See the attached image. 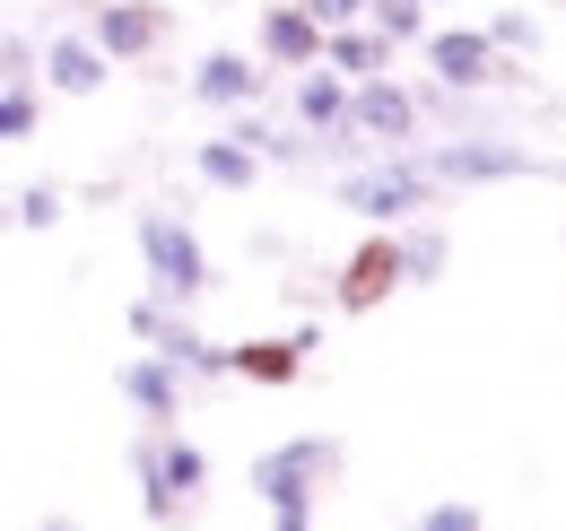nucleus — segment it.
<instances>
[{
    "label": "nucleus",
    "mask_w": 566,
    "mask_h": 531,
    "mask_svg": "<svg viewBox=\"0 0 566 531\" xmlns=\"http://www.w3.org/2000/svg\"><path fill=\"white\" fill-rule=\"evenodd\" d=\"M296 9H305L314 27H357V18H366V0H296Z\"/></svg>",
    "instance_id": "5701e85b"
},
{
    "label": "nucleus",
    "mask_w": 566,
    "mask_h": 531,
    "mask_svg": "<svg viewBox=\"0 0 566 531\" xmlns=\"http://www.w3.org/2000/svg\"><path fill=\"white\" fill-rule=\"evenodd\" d=\"M253 62L262 70H314L323 62V27H314L296 0H262V18H253Z\"/></svg>",
    "instance_id": "9d476101"
},
{
    "label": "nucleus",
    "mask_w": 566,
    "mask_h": 531,
    "mask_svg": "<svg viewBox=\"0 0 566 531\" xmlns=\"http://www.w3.org/2000/svg\"><path fill=\"white\" fill-rule=\"evenodd\" d=\"M140 270H148V296H157V305H175V314H192V305L218 288L201 236H192L175 209H140Z\"/></svg>",
    "instance_id": "39448f33"
},
{
    "label": "nucleus",
    "mask_w": 566,
    "mask_h": 531,
    "mask_svg": "<svg viewBox=\"0 0 566 531\" xmlns=\"http://www.w3.org/2000/svg\"><path fill=\"white\" fill-rule=\"evenodd\" d=\"M444 200V184L419 166V148H401V157H366V166H340V209H349L366 236H392V227H410Z\"/></svg>",
    "instance_id": "f257e3e1"
},
{
    "label": "nucleus",
    "mask_w": 566,
    "mask_h": 531,
    "mask_svg": "<svg viewBox=\"0 0 566 531\" xmlns=\"http://www.w3.org/2000/svg\"><path fill=\"white\" fill-rule=\"evenodd\" d=\"M349 132L366 139V157H401L419 148V105H410V79L375 70V79H349Z\"/></svg>",
    "instance_id": "6e6552de"
},
{
    "label": "nucleus",
    "mask_w": 566,
    "mask_h": 531,
    "mask_svg": "<svg viewBox=\"0 0 566 531\" xmlns=\"http://www.w3.org/2000/svg\"><path fill=\"white\" fill-rule=\"evenodd\" d=\"M392 288H401V262H392V236H366V244H357L349 262H340V288H332V296H340V314H366V305H384Z\"/></svg>",
    "instance_id": "ddd939ff"
},
{
    "label": "nucleus",
    "mask_w": 566,
    "mask_h": 531,
    "mask_svg": "<svg viewBox=\"0 0 566 531\" xmlns=\"http://www.w3.org/2000/svg\"><path fill=\"white\" fill-rule=\"evenodd\" d=\"M35 79H44L53 96H105L114 62H105V53L71 27V35H44V44H35Z\"/></svg>",
    "instance_id": "f8f14e48"
},
{
    "label": "nucleus",
    "mask_w": 566,
    "mask_h": 531,
    "mask_svg": "<svg viewBox=\"0 0 566 531\" xmlns=\"http://www.w3.org/2000/svg\"><path fill=\"white\" fill-rule=\"evenodd\" d=\"M62 218H71V184H27L9 200V227H27V236H53Z\"/></svg>",
    "instance_id": "aec40b11"
},
{
    "label": "nucleus",
    "mask_w": 566,
    "mask_h": 531,
    "mask_svg": "<svg viewBox=\"0 0 566 531\" xmlns=\"http://www.w3.org/2000/svg\"><path fill=\"white\" fill-rule=\"evenodd\" d=\"M35 531H87V523H62V514H53V523H35Z\"/></svg>",
    "instance_id": "393cba45"
},
{
    "label": "nucleus",
    "mask_w": 566,
    "mask_h": 531,
    "mask_svg": "<svg viewBox=\"0 0 566 531\" xmlns=\"http://www.w3.org/2000/svg\"><path fill=\"white\" fill-rule=\"evenodd\" d=\"M192 96L218 105V114H244V105H262V96H271V70L253 62V53H235V44H218V53L192 62Z\"/></svg>",
    "instance_id": "9b49d317"
},
{
    "label": "nucleus",
    "mask_w": 566,
    "mask_h": 531,
    "mask_svg": "<svg viewBox=\"0 0 566 531\" xmlns=\"http://www.w3.org/2000/svg\"><path fill=\"white\" fill-rule=\"evenodd\" d=\"M132 479H140V514L175 531V523H192V514H201L210 454H201L192 436H175V427H148L140 445H132Z\"/></svg>",
    "instance_id": "7ed1b4c3"
},
{
    "label": "nucleus",
    "mask_w": 566,
    "mask_h": 531,
    "mask_svg": "<svg viewBox=\"0 0 566 531\" xmlns=\"http://www.w3.org/2000/svg\"><path fill=\"white\" fill-rule=\"evenodd\" d=\"M132 332H140L148 357H166L184 384H235V375H227V340H210L192 314H175V305L140 296V305H132Z\"/></svg>",
    "instance_id": "0eeeda50"
},
{
    "label": "nucleus",
    "mask_w": 566,
    "mask_h": 531,
    "mask_svg": "<svg viewBox=\"0 0 566 531\" xmlns=\"http://www.w3.org/2000/svg\"><path fill=\"white\" fill-rule=\"evenodd\" d=\"M419 62L436 87H453V96H523L532 79H523V62H496L489 35L480 27H427L419 35Z\"/></svg>",
    "instance_id": "423d86ee"
},
{
    "label": "nucleus",
    "mask_w": 566,
    "mask_h": 531,
    "mask_svg": "<svg viewBox=\"0 0 566 531\" xmlns=\"http://www.w3.org/2000/svg\"><path fill=\"white\" fill-rule=\"evenodd\" d=\"M123 400H132V409H140L148 427H175V418H184V375H175V366H166V357H132V366H123Z\"/></svg>",
    "instance_id": "4468645a"
},
{
    "label": "nucleus",
    "mask_w": 566,
    "mask_h": 531,
    "mask_svg": "<svg viewBox=\"0 0 566 531\" xmlns=\"http://www.w3.org/2000/svg\"><path fill=\"white\" fill-rule=\"evenodd\" d=\"M271 531H314V514H271Z\"/></svg>",
    "instance_id": "b1692460"
},
{
    "label": "nucleus",
    "mask_w": 566,
    "mask_h": 531,
    "mask_svg": "<svg viewBox=\"0 0 566 531\" xmlns=\"http://www.w3.org/2000/svg\"><path fill=\"white\" fill-rule=\"evenodd\" d=\"M340 470H349L340 436H280L253 454V497H262V514H314Z\"/></svg>",
    "instance_id": "f03ea898"
},
{
    "label": "nucleus",
    "mask_w": 566,
    "mask_h": 531,
    "mask_svg": "<svg viewBox=\"0 0 566 531\" xmlns=\"http://www.w3.org/2000/svg\"><path fill=\"white\" fill-rule=\"evenodd\" d=\"M419 166L444 184V192H471V184H541L549 175V157L541 148H523V139L505 132H453V139H419Z\"/></svg>",
    "instance_id": "20e7f679"
},
{
    "label": "nucleus",
    "mask_w": 566,
    "mask_h": 531,
    "mask_svg": "<svg viewBox=\"0 0 566 531\" xmlns=\"http://www.w3.org/2000/svg\"><path fill=\"white\" fill-rule=\"evenodd\" d=\"M0 227H9V200H0Z\"/></svg>",
    "instance_id": "a878e982"
},
{
    "label": "nucleus",
    "mask_w": 566,
    "mask_h": 531,
    "mask_svg": "<svg viewBox=\"0 0 566 531\" xmlns=\"http://www.w3.org/2000/svg\"><path fill=\"white\" fill-rule=\"evenodd\" d=\"M392 262H401V288H436L444 262H453V244H444L436 218H410V227H392Z\"/></svg>",
    "instance_id": "dca6fc26"
},
{
    "label": "nucleus",
    "mask_w": 566,
    "mask_h": 531,
    "mask_svg": "<svg viewBox=\"0 0 566 531\" xmlns=\"http://www.w3.org/2000/svg\"><path fill=\"white\" fill-rule=\"evenodd\" d=\"M227 375H244V384H296L305 357H296V340H235L227 348Z\"/></svg>",
    "instance_id": "a211bd4d"
},
{
    "label": "nucleus",
    "mask_w": 566,
    "mask_h": 531,
    "mask_svg": "<svg viewBox=\"0 0 566 531\" xmlns=\"http://www.w3.org/2000/svg\"><path fill=\"white\" fill-rule=\"evenodd\" d=\"M192 175H201L210 192H253V184H262V157H253L235 132H218V139H201V148H192Z\"/></svg>",
    "instance_id": "f3484780"
},
{
    "label": "nucleus",
    "mask_w": 566,
    "mask_h": 531,
    "mask_svg": "<svg viewBox=\"0 0 566 531\" xmlns=\"http://www.w3.org/2000/svg\"><path fill=\"white\" fill-rule=\"evenodd\" d=\"M392 62H401V53H392L366 18H357V27H323V70H332V79H375V70H392Z\"/></svg>",
    "instance_id": "2eb2a0df"
},
{
    "label": "nucleus",
    "mask_w": 566,
    "mask_h": 531,
    "mask_svg": "<svg viewBox=\"0 0 566 531\" xmlns=\"http://www.w3.org/2000/svg\"><path fill=\"white\" fill-rule=\"evenodd\" d=\"M105 62H148V53H166V35H175V18L157 9V0H87V27H78Z\"/></svg>",
    "instance_id": "1a4fd4ad"
},
{
    "label": "nucleus",
    "mask_w": 566,
    "mask_h": 531,
    "mask_svg": "<svg viewBox=\"0 0 566 531\" xmlns=\"http://www.w3.org/2000/svg\"><path fill=\"white\" fill-rule=\"evenodd\" d=\"M480 35H489V53H496V62H532V53H541V18H532L523 0H514V9H496Z\"/></svg>",
    "instance_id": "6ab92c4d"
},
{
    "label": "nucleus",
    "mask_w": 566,
    "mask_h": 531,
    "mask_svg": "<svg viewBox=\"0 0 566 531\" xmlns=\"http://www.w3.org/2000/svg\"><path fill=\"white\" fill-rule=\"evenodd\" d=\"M366 27H375L392 53H410L427 35V0H366Z\"/></svg>",
    "instance_id": "412c9836"
},
{
    "label": "nucleus",
    "mask_w": 566,
    "mask_h": 531,
    "mask_svg": "<svg viewBox=\"0 0 566 531\" xmlns=\"http://www.w3.org/2000/svg\"><path fill=\"white\" fill-rule=\"evenodd\" d=\"M419 531H489V514L480 506H462V497H444V506H427Z\"/></svg>",
    "instance_id": "4be33fe9"
}]
</instances>
